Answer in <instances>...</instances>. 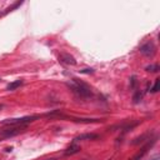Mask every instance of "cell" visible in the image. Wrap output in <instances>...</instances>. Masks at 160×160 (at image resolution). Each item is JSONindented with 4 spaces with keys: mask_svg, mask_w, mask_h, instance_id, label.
I'll list each match as a JSON object with an SVG mask.
<instances>
[{
    "mask_svg": "<svg viewBox=\"0 0 160 160\" xmlns=\"http://www.w3.org/2000/svg\"><path fill=\"white\" fill-rule=\"evenodd\" d=\"M68 86L71 89V91L78 96V98H81V99H89V98H92V91L90 89L89 85H86L85 82L80 81L79 79H72V82L71 84H68Z\"/></svg>",
    "mask_w": 160,
    "mask_h": 160,
    "instance_id": "6da1fadb",
    "label": "cell"
},
{
    "mask_svg": "<svg viewBox=\"0 0 160 160\" xmlns=\"http://www.w3.org/2000/svg\"><path fill=\"white\" fill-rule=\"evenodd\" d=\"M36 119H39L38 115H31V116H22V118H18V119H8L4 120L2 124L4 125H10V126H18V125H28L29 122L35 121Z\"/></svg>",
    "mask_w": 160,
    "mask_h": 160,
    "instance_id": "7a4b0ae2",
    "label": "cell"
},
{
    "mask_svg": "<svg viewBox=\"0 0 160 160\" xmlns=\"http://www.w3.org/2000/svg\"><path fill=\"white\" fill-rule=\"evenodd\" d=\"M140 52L146 58H152L156 54V46L152 41H146L144 45L140 46Z\"/></svg>",
    "mask_w": 160,
    "mask_h": 160,
    "instance_id": "3957f363",
    "label": "cell"
},
{
    "mask_svg": "<svg viewBox=\"0 0 160 160\" xmlns=\"http://www.w3.org/2000/svg\"><path fill=\"white\" fill-rule=\"evenodd\" d=\"M25 128H26V125L10 126V128H8V129L2 130V132H1V138H11V136H15V135L20 134Z\"/></svg>",
    "mask_w": 160,
    "mask_h": 160,
    "instance_id": "277c9868",
    "label": "cell"
},
{
    "mask_svg": "<svg viewBox=\"0 0 160 160\" xmlns=\"http://www.w3.org/2000/svg\"><path fill=\"white\" fill-rule=\"evenodd\" d=\"M59 60L64 64H68V65H76V60L72 55L68 54V52H61L59 55Z\"/></svg>",
    "mask_w": 160,
    "mask_h": 160,
    "instance_id": "5b68a950",
    "label": "cell"
},
{
    "mask_svg": "<svg viewBox=\"0 0 160 160\" xmlns=\"http://www.w3.org/2000/svg\"><path fill=\"white\" fill-rule=\"evenodd\" d=\"M99 139V135L98 134H94V132H88V134H81L79 136H76L72 142H76V141H82V140H96Z\"/></svg>",
    "mask_w": 160,
    "mask_h": 160,
    "instance_id": "8992f818",
    "label": "cell"
},
{
    "mask_svg": "<svg viewBox=\"0 0 160 160\" xmlns=\"http://www.w3.org/2000/svg\"><path fill=\"white\" fill-rule=\"evenodd\" d=\"M80 150H81L80 145H78L76 142H72V144H71L69 148H66V149H65L64 154H65L66 156H69V155H74V154H78Z\"/></svg>",
    "mask_w": 160,
    "mask_h": 160,
    "instance_id": "52a82bcc",
    "label": "cell"
},
{
    "mask_svg": "<svg viewBox=\"0 0 160 160\" xmlns=\"http://www.w3.org/2000/svg\"><path fill=\"white\" fill-rule=\"evenodd\" d=\"M154 142H155V139H152V140H151V142H148V144H146V145H145V146L141 149V151H139V152H138V154L134 156V159H132V160H140V159H141V158H142V156H144V155L148 152V150H149V149L152 146V144H154Z\"/></svg>",
    "mask_w": 160,
    "mask_h": 160,
    "instance_id": "ba28073f",
    "label": "cell"
},
{
    "mask_svg": "<svg viewBox=\"0 0 160 160\" xmlns=\"http://www.w3.org/2000/svg\"><path fill=\"white\" fill-rule=\"evenodd\" d=\"M22 80L21 79H19V80H15V81H12V82H10V84H8L6 85V90L8 91H14V90H16L18 88H20L21 85H22Z\"/></svg>",
    "mask_w": 160,
    "mask_h": 160,
    "instance_id": "9c48e42d",
    "label": "cell"
},
{
    "mask_svg": "<svg viewBox=\"0 0 160 160\" xmlns=\"http://www.w3.org/2000/svg\"><path fill=\"white\" fill-rule=\"evenodd\" d=\"M146 71H150V72H158L159 71V65L158 64H151V65H148L145 68Z\"/></svg>",
    "mask_w": 160,
    "mask_h": 160,
    "instance_id": "30bf717a",
    "label": "cell"
},
{
    "mask_svg": "<svg viewBox=\"0 0 160 160\" xmlns=\"http://www.w3.org/2000/svg\"><path fill=\"white\" fill-rule=\"evenodd\" d=\"M146 138H148V134H144V135H141V136H139V138H135V139L131 141V144H132V145H138V144L142 142L144 139H146Z\"/></svg>",
    "mask_w": 160,
    "mask_h": 160,
    "instance_id": "8fae6325",
    "label": "cell"
},
{
    "mask_svg": "<svg viewBox=\"0 0 160 160\" xmlns=\"http://www.w3.org/2000/svg\"><path fill=\"white\" fill-rule=\"evenodd\" d=\"M141 98H142V94L140 92V90H136L135 94H134V102H135V104L139 102V101L141 100Z\"/></svg>",
    "mask_w": 160,
    "mask_h": 160,
    "instance_id": "7c38bea8",
    "label": "cell"
},
{
    "mask_svg": "<svg viewBox=\"0 0 160 160\" xmlns=\"http://www.w3.org/2000/svg\"><path fill=\"white\" fill-rule=\"evenodd\" d=\"M159 82H160V79H156V80H155V84H154L152 88L150 89L151 92H156V91L159 90Z\"/></svg>",
    "mask_w": 160,
    "mask_h": 160,
    "instance_id": "4fadbf2b",
    "label": "cell"
},
{
    "mask_svg": "<svg viewBox=\"0 0 160 160\" xmlns=\"http://www.w3.org/2000/svg\"><path fill=\"white\" fill-rule=\"evenodd\" d=\"M81 72H85V74H92L94 70H92V69H84V70H81Z\"/></svg>",
    "mask_w": 160,
    "mask_h": 160,
    "instance_id": "5bb4252c",
    "label": "cell"
},
{
    "mask_svg": "<svg viewBox=\"0 0 160 160\" xmlns=\"http://www.w3.org/2000/svg\"><path fill=\"white\" fill-rule=\"evenodd\" d=\"M150 160H160V158L156 155V156H154V158H152V159H150Z\"/></svg>",
    "mask_w": 160,
    "mask_h": 160,
    "instance_id": "9a60e30c",
    "label": "cell"
},
{
    "mask_svg": "<svg viewBox=\"0 0 160 160\" xmlns=\"http://www.w3.org/2000/svg\"><path fill=\"white\" fill-rule=\"evenodd\" d=\"M45 160H56V159H54V158H51V159H45Z\"/></svg>",
    "mask_w": 160,
    "mask_h": 160,
    "instance_id": "2e32d148",
    "label": "cell"
}]
</instances>
